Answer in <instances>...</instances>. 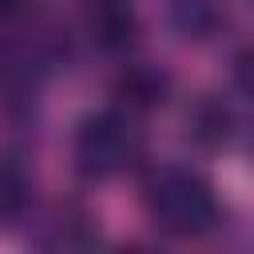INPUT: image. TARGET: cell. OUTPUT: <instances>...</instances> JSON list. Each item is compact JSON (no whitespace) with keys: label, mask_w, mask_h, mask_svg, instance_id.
Returning <instances> with one entry per match:
<instances>
[{"label":"cell","mask_w":254,"mask_h":254,"mask_svg":"<svg viewBox=\"0 0 254 254\" xmlns=\"http://www.w3.org/2000/svg\"><path fill=\"white\" fill-rule=\"evenodd\" d=\"M139 210L171 242H198L222 226L218 187L190 163H147L139 175Z\"/></svg>","instance_id":"1"},{"label":"cell","mask_w":254,"mask_h":254,"mask_svg":"<svg viewBox=\"0 0 254 254\" xmlns=\"http://www.w3.org/2000/svg\"><path fill=\"white\" fill-rule=\"evenodd\" d=\"M147 119L103 103L75 119L71 127V171L83 183H115L147 167Z\"/></svg>","instance_id":"2"},{"label":"cell","mask_w":254,"mask_h":254,"mask_svg":"<svg viewBox=\"0 0 254 254\" xmlns=\"http://www.w3.org/2000/svg\"><path fill=\"white\" fill-rule=\"evenodd\" d=\"M20 226H24L28 254H95L99 250V218L75 198L32 206Z\"/></svg>","instance_id":"3"},{"label":"cell","mask_w":254,"mask_h":254,"mask_svg":"<svg viewBox=\"0 0 254 254\" xmlns=\"http://www.w3.org/2000/svg\"><path fill=\"white\" fill-rule=\"evenodd\" d=\"M183 135L206 155L234 151L242 135V111L226 91H198L183 107Z\"/></svg>","instance_id":"4"},{"label":"cell","mask_w":254,"mask_h":254,"mask_svg":"<svg viewBox=\"0 0 254 254\" xmlns=\"http://www.w3.org/2000/svg\"><path fill=\"white\" fill-rule=\"evenodd\" d=\"M175 95V75L167 64H155V60H143L139 52L119 60L115 75H111V103L147 119L151 111L167 107Z\"/></svg>","instance_id":"5"},{"label":"cell","mask_w":254,"mask_h":254,"mask_svg":"<svg viewBox=\"0 0 254 254\" xmlns=\"http://www.w3.org/2000/svg\"><path fill=\"white\" fill-rule=\"evenodd\" d=\"M139 12L135 0H83V36L107 60H127L139 52Z\"/></svg>","instance_id":"6"},{"label":"cell","mask_w":254,"mask_h":254,"mask_svg":"<svg viewBox=\"0 0 254 254\" xmlns=\"http://www.w3.org/2000/svg\"><path fill=\"white\" fill-rule=\"evenodd\" d=\"M167 24L183 44H210L226 36L230 8L226 0H167Z\"/></svg>","instance_id":"7"},{"label":"cell","mask_w":254,"mask_h":254,"mask_svg":"<svg viewBox=\"0 0 254 254\" xmlns=\"http://www.w3.org/2000/svg\"><path fill=\"white\" fill-rule=\"evenodd\" d=\"M24 8H28V0H0V20H16V16H24Z\"/></svg>","instance_id":"8"},{"label":"cell","mask_w":254,"mask_h":254,"mask_svg":"<svg viewBox=\"0 0 254 254\" xmlns=\"http://www.w3.org/2000/svg\"><path fill=\"white\" fill-rule=\"evenodd\" d=\"M119 254H159V250H151V246H123Z\"/></svg>","instance_id":"9"}]
</instances>
